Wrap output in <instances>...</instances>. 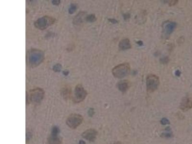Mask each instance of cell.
<instances>
[{"instance_id":"1","label":"cell","mask_w":192,"mask_h":144,"mask_svg":"<svg viewBox=\"0 0 192 144\" xmlns=\"http://www.w3.org/2000/svg\"><path fill=\"white\" fill-rule=\"evenodd\" d=\"M44 57V53L42 51L37 49H32L27 54L28 65L31 67H36L43 62Z\"/></svg>"},{"instance_id":"2","label":"cell","mask_w":192,"mask_h":144,"mask_svg":"<svg viewBox=\"0 0 192 144\" xmlns=\"http://www.w3.org/2000/svg\"><path fill=\"white\" fill-rule=\"evenodd\" d=\"M56 19L54 17L48 15L38 18L34 23V26L39 30H45L48 27L54 24Z\"/></svg>"},{"instance_id":"3","label":"cell","mask_w":192,"mask_h":144,"mask_svg":"<svg viewBox=\"0 0 192 144\" xmlns=\"http://www.w3.org/2000/svg\"><path fill=\"white\" fill-rule=\"evenodd\" d=\"M130 66L127 63H122L114 67L112 70L113 76L118 78H122L129 74Z\"/></svg>"},{"instance_id":"4","label":"cell","mask_w":192,"mask_h":144,"mask_svg":"<svg viewBox=\"0 0 192 144\" xmlns=\"http://www.w3.org/2000/svg\"><path fill=\"white\" fill-rule=\"evenodd\" d=\"M87 93L81 85L76 86L73 97V100L75 103H79L85 99Z\"/></svg>"},{"instance_id":"5","label":"cell","mask_w":192,"mask_h":144,"mask_svg":"<svg viewBox=\"0 0 192 144\" xmlns=\"http://www.w3.org/2000/svg\"><path fill=\"white\" fill-rule=\"evenodd\" d=\"M44 96V90L41 88H36L30 90L29 94V99L32 103H39L43 100Z\"/></svg>"},{"instance_id":"6","label":"cell","mask_w":192,"mask_h":144,"mask_svg":"<svg viewBox=\"0 0 192 144\" xmlns=\"http://www.w3.org/2000/svg\"><path fill=\"white\" fill-rule=\"evenodd\" d=\"M83 118L78 114H72L68 117L66 120V124L69 127L75 129L82 124Z\"/></svg>"},{"instance_id":"7","label":"cell","mask_w":192,"mask_h":144,"mask_svg":"<svg viewBox=\"0 0 192 144\" xmlns=\"http://www.w3.org/2000/svg\"><path fill=\"white\" fill-rule=\"evenodd\" d=\"M146 83L148 91L150 92H153L158 89L159 86V78L154 75H149L147 76Z\"/></svg>"},{"instance_id":"8","label":"cell","mask_w":192,"mask_h":144,"mask_svg":"<svg viewBox=\"0 0 192 144\" xmlns=\"http://www.w3.org/2000/svg\"><path fill=\"white\" fill-rule=\"evenodd\" d=\"M176 23L173 22H166L163 24V33L165 37H168L174 30L176 27Z\"/></svg>"},{"instance_id":"9","label":"cell","mask_w":192,"mask_h":144,"mask_svg":"<svg viewBox=\"0 0 192 144\" xmlns=\"http://www.w3.org/2000/svg\"><path fill=\"white\" fill-rule=\"evenodd\" d=\"M98 132L93 129H89L85 131L82 134L83 138L89 141H94L96 139Z\"/></svg>"},{"instance_id":"10","label":"cell","mask_w":192,"mask_h":144,"mask_svg":"<svg viewBox=\"0 0 192 144\" xmlns=\"http://www.w3.org/2000/svg\"><path fill=\"white\" fill-rule=\"evenodd\" d=\"M180 108L183 111H186L192 109V100L187 97L183 98L180 105Z\"/></svg>"},{"instance_id":"11","label":"cell","mask_w":192,"mask_h":144,"mask_svg":"<svg viewBox=\"0 0 192 144\" xmlns=\"http://www.w3.org/2000/svg\"><path fill=\"white\" fill-rule=\"evenodd\" d=\"M119 48L121 50H126L131 48L130 41L128 38H124L121 40L119 44Z\"/></svg>"},{"instance_id":"12","label":"cell","mask_w":192,"mask_h":144,"mask_svg":"<svg viewBox=\"0 0 192 144\" xmlns=\"http://www.w3.org/2000/svg\"><path fill=\"white\" fill-rule=\"evenodd\" d=\"M117 87L120 91L125 92L129 87V83L126 81H121L117 84Z\"/></svg>"},{"instance_id":"13","label":"cell","mask_w":192,"mask_h":144,"mask_svg":"<svg viewBox=\"0 0 192 144\" xmlns=\"http://www.w3.org/2000/svg\"><path fill=\"white\" fill-rule=\"evenodd\" d=\"M50 144H61V139L60 137H57V135H52L48 139Z\"/></svg>"},{"instance_id":"14","label":"cell","mask_w":192,"mask_h":144,"mask_svg":"<svg viewBox=\"0 0 192 144\" xmlns=\"http://www.w3.org/2000/svg\"><path fill=\"white\" fill-rule=\"evenodd\" d=\"M96 20H97V18H96V16L94 14H89L86 17V20L89 22H91V23L94 22L96 21Z\"/></svg>"},{"instance_id":"15","label":"cell","mask_w":192,"mask_h":144,"mask_svg":"<svg viewBox=\"0 0 192 144\" xmlns=\"http://www.w3.org/2000/svg\"><path fill=\"white\" fill-rule=\"evenodd\" d=\"M84 13H79L74 19V22H76V23H80L82 21V17L84 15Z\"/></svg>"},{"instance_id":"16","label":"cell","mask_w":192,"mask_h":144,"mask_svg":"<svg viewBox=\"0 0 192 144\" xmlns=\"http://www.w3.org/2000/svg\"><path fill=\"white\" fill-rule=\"evenodd\" d=\"M76 8H77V6L76 4H71L70 7L69 8V13L70 14H74L76 12Z\"/></svg>"},{"instance_id":"17","label":"cell","mask_w":192,"mask_h":144,"mask_svg":"<svg viewBox=\"0 0 192 144\" xmlns=\"http://www.w3.org/2000/svg\"><path fill=\"white\" fill-rule=\"evenodd\" d=\"M62 68V66L60 63H57L53 67V70L54 72H60Z\"/></svg>"},{"instance_id":"18","label":"cell","mask_w":192,"mask_h":144,"mask_svg":"<svg viewBox=\"0 0 192 144\" xmlns=\"http://www.w3.org/2000/svg\"><path fill=\"white\" fill-rule=\"evenodd\" d=\"M161 137L162 138H172L173 137V134L172 133H163L161 134Z\"/></svg>"},{"instance_id":"19","label":"cell","mask_w":192,"mask_h":144,"mask_svg":"<svg viewBox=\"0 0 192 144\" xmlns=\"http://www.w3.org/2000/svg\"><path fill=\"white\" fill-rule=\"evenodd\" d=\"M161 124L165 125H167V124H170V122L169 120H168V119H167L166 118H163L161 121Z\"/></svg>"},{"instance_id":"20","label":"cell","mask_w":192,"mask_h":144,"mask_svg":"<svg viewBox=\"0 0 192 144\" xmlns=\"http://www.w3.org/2000/svg\"><path fill=\"white\" fill-rule=\"evenodd\" d=\"M58 128L57 127H54L53 129H52V135H57L59 133Z\"/></svg>"},{"instance_id":"21","label":"cell","mask_w":192,"mask_h":144,"mask_svg":"<svg viewBox=\"0 0 192 144\" xmlns=\"http://www.w3.org/2000/svg\"><path fill=\"white\" fill-rule=\"evenodd\" d=\"M169 59H168V57H164L163 58L161 59L160 61H161V62L162 63L165 64V63H167L169 62Z\"/></svg>"},{"instance_id":"22","label":"cell","mask_w":192,"mask_h":144,"mask_svg":"<svg viewBox=\"0 0 192 144\" xmlns=\"http://www.w3.org/2000/svg\"><path fill=\"white\" fill-rule=\"evenodd\" d=\"M123 16H124V19L126 20L130 18L131 15L129 13H126V14H124Z\"/></svg>"},{"instance_id":"23","label":"cell","mask_w":192,"mask_h":144,"mask_svg":"<svg viewBox=\"0 0 192 144\" xmlns=\"http://www.w3.org/2000/svg\"><path fill=\"white\" fill-rule=\"evenodd\" d=\"M94 113H95V112H94V109L90 108L89 110V116L91 117L93 116V115L94 114Z\"/></svg>"},{"instance_id":"24","label":"cell","mask_w":192,"mask_h":144,"mask_svg":"<svg viewBox=\"0 0 192 144\" xmlns=\"http://www.w3.org/2000/svg\"><path fill=\"white\" fill-rule=\"evenodd\" d=\"M60 2H61L60 0H54L52 1V4L55 5H58L59 4H60Z\"/></svg>"},{"instance_id":"25","label":"cell","mask_w":192,"mask_h":144,"mask_svg":"<svg viewBox=\"0 0 192 144\" xmlns=\"http://www.w3.org/2000/svg\"><path fill=\"white\" fill-rule=\"evenodd\" d=\"M178 1H171L169 2V5L170 6L174 5L178 3Z\"/></svg>"},{"instance_id":"26","label":"cell","mask_w":192,"mask_h":144,"mask_svg":"<svg viewBox=\"0 0 192 144\" xmlns=\"http://www.w3.org/2000/svg\"><path fill=\"white\" fill-rule=\"evenodd\" d=\"M108 20L109 22H110V23H113V24H115L118 23V21L116 20V19H112V18H110V19H108Z\"/></svg>"},{"instance_id":"27","label":"cell","mask_w":192,"mask_h":144,"mask_svg":"<svg viewBox=\"0 0 192 144\" xmlns=\"http://www.w3.org/2000/svg\"><path fill=\"white\" fill-rule=\"evenodd\" d=\"M175 74L176 76H178L179 77V76H181V71H180V70H176V71H175Z\"/></svg>"},{"instance_id":"28","label":"cell","mask_w":192,"mask_h":144,"mask_svg":"<svg viewBox=\"0 0 192 144\" xmlns=\"http://www.w3.org/2000/svg\"><path fill=\"white\" fill-rule=\"evenodd\" d=\"M62 73H63V75L66 76L68 75L69 72L68 71H63Z\"/></svg>"},{"instance_id":"29","label":"cell","mask_w":192,"mask_h":144,"mask_svg":"<svg viewBox=\"0 0 192 144\" xmlns=\"http://www.w3.org/2000/svg\"><path fill=\"white\" fill-rule=\"evenodd\" d=\"M137 44L139 45V46H142L143 45V42H142V41H137Z\"/></svg>"},{"instance_id":"30","label":"cell","mask_w":192,"mask_h":144,"mask_svg":"<svg viewBox=\"0 0 192 144\" xmlns=\"http://www.w3.org/2000/svg\"><path fill=\"white\" fill-rule=\"evenodd\" d=\"M80 144H85V142L83 141H80Z\"/></svg>"},{"instance_id":"31","label":"cell","mask_w":192,"mask_h":144,"mask_svg":"<svg viewBox=\"0 0 192 144\" xmlns=\"http://www.w3.org/2000/svg\"><path fill=\"white\" fill-rule=\"evenodd\" d=\"M113 144H122V143H121V142H117L115 143H114Z\"/></svg>"}]
</instances>
